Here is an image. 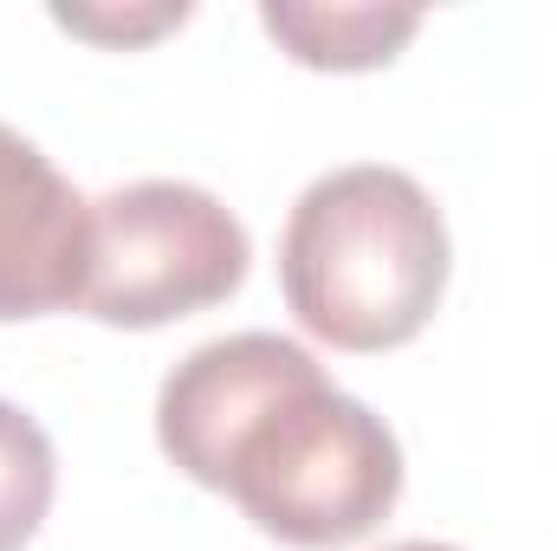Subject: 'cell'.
Instances as JSON below:
<instances>
[{
    "label": "cell",
    "instance_id": "7a4b0ae2",
    "mask_svg": "<svg viewBox=\"0 0 557 551\" xmlns=\"http://www.w3.org/2000/svg\"><path fill=\"white\" fill-rule=\"evenodd\" d=\"M447 221L409 169L344 162L318 175L278 234L292 318L331 351H396L428 331L447 292Z\"/></svg>",
    "mask_w": 557,
    "mask_h": 551
},
{
    "label": "cell",
    "instance_id": "6da1fadb",
    "mask_svg": "<svg viewBox=\"0 0 557 551\" xmlns=\"http://www.w3.org/2000/svg\"><path fill=\"white\" fill-rule=\"evenodd\" d=\"M156 441L195 487L227 493L267 539L298 551L357 546L403 500L389 421L278 331L188 351L156 390Z\"/></svg>",
    "mask_w": 557,
    "mask_h": 551
},
{
    "label": "cell",
    "instance_id": "52a82bcc",
    "mask_svg": "<svg viewBox=\"0 0 557 551\" xmlns=\"http://www.w3.org/2000/svg\"><path fill=\"white\" fill-rule=\"evenodd\" d=\"M65 33H85V39H104V46H143V39H156V33H169V26H182L188 20V7L182 0H156V7H59L52 13Z\"/></svg>",
    "mask_w": 557,
    "mask_h": 551
},
{
    "label": "cell",
    "instance_id": "3957f363",
    "mask_svg": "<svg viewBox=\"0 0 557 551\" xmlns=\"http://www.w3.org/2000/svg\"><path fill=\"white\" fill-rule=\"evenodd\" d=\"M253 241L201 182L143 175L91 201V279L78 311L117 331H156L240 292Z\"/></svg>",
    "mask_w": 557,
    "mask_h": 551
},
{
    "label": "cell",
    "instance_id": "8992f818",
    "mask_svg": "<svg viewBox=\"0 0 557 551\" xmlns=\"http://www.w3.org/2000/svg\"><path fill=\"white\" fill-rule=\"evenodd\" d=\"M52 493H59L52 434L20 409V403L0 396V551L33 546V532L52 513Z\"/></svg>",
    "mask_w": 557,
    "mask_h": 551
},
{
    "label": "cell",
    "instance_id": "ba28073f",
    "mask_svg": "<svg viewBox=\"0 0 557 551\" xmlns=\"http://www.w3.org/2000/svg\"><path fill=\"white\" fill-rule=\"evenodd\" d=\"M383 551H460V546H441V539H403V546H383Z\"/></svg>",
    "mask_w": 557,
    "mask_h": 551
},
{
    "label": "cell",
    "instance_id": "277c9868",
    "mask_svg": "<svg viewBox=\"0 0 557 551\" xmlns=\"http://www.w3.org/2000/svg\"><path fill=\"white\" fill-rule=\"evenodd\" d=\"M91 279V201L59 162L0 124V325L46 318L85 298Z\"/></svg>",
    "mask_w": 557,
    "mask_h": 551
},
{
    "label": "cell",
    "instance_id": "5b68a950",
    "mask_svg": "<svg viewBox=\"0 0 557 551\" xmlns=\"http://www.w3.org/2000/svg\"><path fill=\"white\" fill-rule=\"evenodd\" d=\"M260 26L278 39V52H292L311 72H376L389 65L409 39L421 33V7H324V0H267Z\"/></svg>",
    "mask_w": 557,
    "mask_h": 551
}]
</instances>
